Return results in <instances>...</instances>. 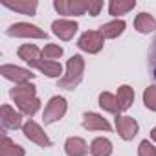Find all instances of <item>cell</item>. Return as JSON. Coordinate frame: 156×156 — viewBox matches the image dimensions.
Wrapping results in <instances>:
<instances>
[{"label":"cell","instance_id":"26","mask_svg":"<svg viewBox=\"0 0 156 156\" xmlns=\"http://www.w3.org/2000/svg\"><path fill=\"white\" fill-rule=\"evenodd\" d=\"M149 68L152 72V77H154V81H156V35L151 42V48H149Z\"/></svg>","mask_w":156,"mask_h":156},{"label":"cell","instance_id":"23","mask_svg":"<svg viewBox=\"0 0 156 156\" xmlns=\"http://www.w3.org/2000/svg\"><path fill=\"white\" fill-rule=\"evenodd\" d=\"M134 8H136L134 0H112L108 4V13L112 17H118V15H125L127 11L134 9Z\"/></svg>","mask_w":156,"mask_h":156},{"label":"cell","instance_id":"25","mask_svg":"<svg viewBox=\"0 0 156 156\" xmlns=\"http://www.w3.org/2000/svg\"><path fill=\"white\" fill-rule=\"evenodd\" d=\"M143 105L149 110L156 112V87H147L145 88V92H143Z\"/></svg>","mask_w":156,"mask_h":156},{"label":"cell","instance_id":"27","mask_svg":"<svg viewBox=\"0 0 156 156\" xmlns=\"http://www.w3.org/2000/svg\"><path fill=\"white\" fill-rule=\"evenodd\" d=\"M138 156H156V147L151 141L143 140L138 147Z\"/></svg>","mask_w":156,"mask_h":156},{"label":"cell","instance_id":"1","mask_svg":"<svg viewBox=\"0 0 156 156\" xmlns=\"http://www.w3.org/2000/svg\"><path fill=\"white\" fill-rule=\"evenodd\" d=\"M83 73H85V59L81 55H72L66 62V72L62 73V77L59 79L57 87L64 88V90H73L79 87V83L83 81Z\"/></svg>","mask_w":156,"mask_h":156},{"label":"cell","instance_id":"19","mask_svg":"<svg viewBox=\"0 0 156 156\" xmlns=\"http://www.w3.org/2000/svg\"><path fill=\"white\" fill-rule=\"evenodd\" d=\"M0 156H24V149L17 145L13 140H9L6 134L0 138Z\"/></svg>","mask_w":156,"mask_h":156},{"label":"cell","instance_id":"14","mask_svg":"<svg viewBox=\"0 0 156 156\" xmlns=\"http://www.w3.org/2000/svg\"><path fill=\"white\" fill-rule=\"evenodd\" d=\"M2 6H4V8H8V9L19 11V13H22V15H35L39 2H37V0H15V2L4 0Z\"/></svg>","mask_w":156,"mask_h":156},{"label":"cell","instance_id":"4","mask_svg":"<svg viewBox=\"0 0 156 156\" xmlns=\"http://www.w3.org/2000/svg\"><path fill=\"white\" fill-rule=\"evenodd\" d=\"M0 73H2L8 81H13L15 85H26L35 77V73L31 70L20 68V66H15V64H2L0 66Z\"/></svg>","mask_w":156,"mask_h":156},{"label":"cell","instance_id":"22","mask_svg":"<svg viewBox=\"0 0 156 156\" xmlns=\"http://www.w3.org/2000/svg\"><path fill=\"white\" fill-rule=\"evenodd\" d=\"M116 98H118V103H119L121 110H129L132 107V103H134V90H132V87L121 85L118 88V96Z\"/></svg>","mask_w":156,"mask_h":156},{"label":"cell","instance_id":"12","mask_svg":"<svg viewBox=\"0 0 156 156\" xmlns=\"http://www.w3.org/2000/svg\"><path fill=\"white\" fill-rule=\"evenodd\" d=\"M83 127L87 130H110V123L96 112H87L83 116Z\"/></svg>","mask_w":156,"mask_h":156},{"label":"cell","instance_id":"16","mask_svg":"<svg viewBox=\"0 0 156 156\" xmlns=\"http://www.w3.org/2000/svg\"><path fill=\"white\" fill-rule=\"evenodd\" d=\"M125 28H127L125 20H121V19H114V20L103 24V26L99 28V33H101L105 39H116V37H119V35L125 31Z\"/></svg>","mask_w":156,"mask_h":156},{"label":"cell","instance_id":"17","mask_svg":"<svg viewBox=\"0 0 156 156\" xmlns=\"http://www.w3.org/2000/svg\"><path fill=\"white\" fill-rule=\"evenodd\" d=\"M99 107L103 110L114 114V116H119V112H121V107L118 103V98L114 94H110V92H101L99 94Z\"/></svg>","mask_w":156,"mask_h":156},{"label":"cell","instance_id":"24","mask_svg":"<svg viewBox=\"0 0 156 156\" xmlns=\"http://www.w3.org/2000/svg\"><path fill=\"white\" fill-rule=\"evenodd\" d=\"M62 55V48L59 44H46L44 50H42V59L44 61H53V59H59Z\"/></svg>","mask_w":156,"mask_h":156},{"label":"cell","instance_id":"2","mask_svg":"<svg viewBox=\"0 0 156 156\" xmlns=\"http://www.w3.org/2000/svg\"><path fill=\"white\" fill-rule=\"evenodd\" d=\"M66 110H68L66 99L61 98V96H53V98L48 101V105H46V108H44V114H42L44 125H51V123L62 119L64 114H66Z\"/></svg>","mask_w":156,"mask_h":156},{"label":"cell","instance_id":"18","mask_svg":"<svg viewBox=\"0 0 156 156\" xmlns=\"http://www.w3.org/2000/svg\"><path fill=\"white\" fill-rule=\"evenodd\" d=\"M134 28L140 31V33H152L156 30V19L151 15V13H140L134 20Z\"/></svg>","mask_w":156,"mask_h":156},{"label":"cell","instance_id":"11","mask_svg":"<svg viewBox=\"0 0 156 156\" xmlns=\"http://www.w3.org/2000/svg\"><path fill=\"white\" fill-rule=\"evenodd\" d=\"M0 121H2V127L6 130L24 127L22 125V114L17 112L15 108H11L9 105H2V107H0Z\"/></svg>","mask_w":156,"mask_h":156},{"label":"cell","instance_id":"20","mask_svg":"<svg viewBox=\"0 0 156 156\" xmlns=\"http://www.w3.org/2000/svg\"><path fill=\"white\" fill-rule=\"evenodd\" d=\"M112 141L107 138H96L90 143V154L92 156H110L112 154Z\"/></svg>","mask_w":156,"mask_h":156},{"label":"cell","instance_id":"21","mask_svg":"<svg viewBox=\"0 0 156 156\" xmlns=\"http://www.w3.org/2000/svg\"><path fill=\"white\" fill-rule=\"evenodd\" d=\"M17 53H19V57H20L24 62H28V64H31V62H35V61H39V59L42 57V51H41L35 44H22Z\"/></svg>","mask_w":156,"mask_h":156},{"label":"cell","instance_id":"13","mask_svg":"<svg viewBox=\"0 0 156 156\" xmlns=\"http://www.w3.org/2000/svg\"><path fill=\"white\" fill-rule=\"evenodd\" d=\"M64 151L68 156H87L90 147L87 145V141L83 138H77V136H72L66 140L64 143Z\"/></svg>","mask_w":156,"mask_h":156},{"label":"cell","instance_id":"9","mask_svg":"<svg viewBox=\"0 0 156 156\" xmlns=\"http://www.w3.org/2000/svg\"><path fill=\"white\" fill-rule=\"evenodd\" d=\"M51 30L61 41H70V39H73L77 30H79V24L70 19H59V20L51 22Z\"/></svg>","mask_w":156,"mask_h":156},{"label":"cell","instance_id":"3","mask_svg":"<svg viewBox=\"0 0 156 156\" xmlns=\"http://www.w3.org/2000/svg\"><path fill=\"white\" fill-rule=\"evenodd\" d=\"M6 33L9 37H24V39H46L48 37L44 30L30 22H15L8 28Z\"/></svg>","mask_w":156,"mask_h":156},{"label":"cell","instance_id":"6","mask_svg":"<svg viewBox=\"0 0 156 156\" xmlns=\"http://www.w3.org/2000/svg\"><path fill=\"white\" fill-rule=\"evenodd\" d=\"M77 46L87 53H98L105 46V37L99 31H85L77 41Z\"/></svg>","mask_w":156,"mask_h":156},{"label":"cell","instance_id":"8","mask_svg":"<svg viewBox=\"0 0 156 156\" xmlns=\"http://www.w3.org/2000/svg\"><path fill=\"white\" fill-rule=\"evenodd\" d=\"M116 130H118V134H119L121 140L129 141V140H132L138 134L140 125L130 116H116Z\"/></svg>","mask_w":156,"mask_h":156},{"label":"cell","instance_id":"28","mask_svg":"<svg viewBox=\"0 0 156 156\" xmlns=\"http://www.w3.org/2000/svg\"><path fill=\"white\" fill-rule=\"evenodd\" d=\"M101 9H103V2H101V0H88V6H87V11H88V15H92V17H98Z\"/></svg>","mask_w":156,"mask_h":156},{"label":"cell","instance_id":"29","mask_svg":"<svg viewBox=\"0 0 156 156\" xmlns=\"http://www.w3.org/2000/svg\"><path fill=\"white\" fill-rule=\"evenodd\" d=\"M151 140H152V141L156 143V127H154V129L151 130Z\"/></svg>","mask_w":156,"mask_h":156},{"label":"cell","instance_id":"7","mask_svg":"<svg viewBox=\"0 0 156 156\" xmlns=\"http://www.w3.org/2000/svg\"><path fill=\"white\" fill-rule=\"evenodd\" d=\"M22 132H24V136L30 140V141H33V143H37L39 147H50L51 145V140L48 138V134L42 130V127L39 125V123H35L33 119H30V121H26L24 123V127H22Z\"/></svg>","mask_w":156,"mask_h":156},{"label":"cell","instance_id":"5","mask_svg":"<svg viewBox=\"0 0 156 156\" xmlns=\"http://www.w3.org/2000/svg\"><path fill=\"white\" fill-rule=\"evenodd\" d=\"M87 6H88V0H55L53 2V8L57 9V13L66 15V17L85 15Z\"/></svg>","mask_w":156,"mask_h":156},{"label":"cell","instance_id":"10","mask_svg":"<svg viewBox=\"0 0 156 156\" xmlns=\"http://www.w3.org/2000/svg\"><path fill=\"white\" fill-rule=\"evenodd\" d=\"M9 96H11V99L15 101V105L20 107V105H24V103H28V101H31V99L37 98V88H35V85H31V83L15 85V87L9 90Z\"/></svg>","mask_w":156,"mask_h":156},{"label":"cell","instance_id":"15","mask_svg":"<svg viewBox=\"0 0 156 156\" xmlns=\"http://www.w3.org/2000/svg\"><path fill=\"white\" fill-rule=\"evenodd\" d=\"M30 66H31V68H37L39 72H42V73L48 75V77H59V75L62 73V66H61V62H57V61H44V59H39V61L31 62Z\"/></svg>","mask_w":156,"mask_h":156}]
</instances>
